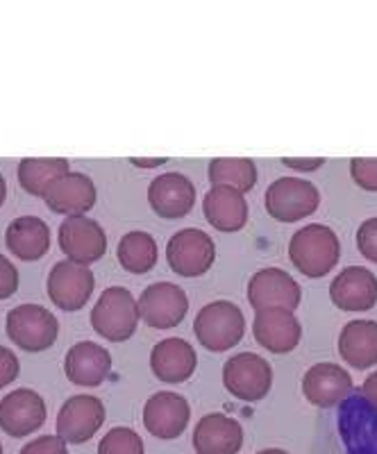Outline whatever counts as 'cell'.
<instances>
[{
    "label": "cell",
    "mask_w": 377,
    "mask_h": 454,
    "mask_svg": "<svg viewBox=\"0 0 377 454\" xmlns=\"http://www.w3.org/2000/svg\"><path fill=\"white\" fill-rule=\"evenodd\" d=\"M289 259L305 278H326L342 259V241L332 227L320 223L300 227L289 241Z\"/></svg>",
    "instance_id": "6da1fadb"
},
{
    "label": "cell",
    "mask_w": 377,
    "mask_h": 454,
    "mask_svg": "<svg viewBox=\"0 0 377 454\" xmlns=\"http://www.w3.org/2000/svg\"><path fill=\"white\" fill-rule=\"evenodd\" d=\"M200 346L209 352H225L239 346L246 334V316L232 300H214L202 307L193 320Z\"/></svg>",
    "instance_id": "7a4b0ae2"
},
{
    "label": "cell",
    "mask_w": 377,
    "mask_h": 454,
    "mask_svg": "<svg viewBox=\"0 0 377 454\" xmlns=\"http://www.w3.org/2000/svg\"><path fill=\"white\" fill-rule=\"evenodd\" d=\"M139 305L125 286L105 289L91 309L93 332L112 343L132 339L139 327Z\"/></svg>",
    "instance_id": "3957f363"
},
{
    "label": "cell",
    "mask_w": 377,
    "mask_h": 454,
    "mask_svg": "<svg viewBox=\"0 0 377 454\" xmlns=\"http://www.w3.org/2000/svg\"><path fill=\"white\" fill-rule=\"evenodd\" d=\"M7 336L26 352H43L55 346L59 320L42 305H19L7 314Z\"/></svg>",
    "instance_id": "277c9868"
},
{
    "label": "cell",
    "mask_w": 377,
    "mask_h": 454,
    "mask_svg": "<svg viewBox=\"0 0 377 454\" xmlns=\"http://www.w3.org/2000/svg\"><path fill=\"white\" fill-rule=\"evenodd\" d=\"M223 384L241 403H259L273 387V368L255 352H239L223 366Z\"/></svg>",
    "instance_id": "5b68a950"
},
{
    "label": "cell",
    "mask_w": 377,
    "mask_h": 454,
    "mask_svg": "<svg viewBox=\"0 0 377 454\" xmlns=\"http://www.w3.org/2000/svg\"><path fill=\"white\" fill-rule=\"evenodd\" d=\"M263 205L278 223H295L318 209L320 193L310 180L279 177L263 193Z\"/></svg>",
    "instance_id": "8992f818"
},
{
    "label": "cell",
    "mask_w": 377,
    "mask_h": 454,
    "mask_svg": "<svg viewBox=\"0 0 377 454\" xmlns=\"http://www.w3.org/2000/svg\"><path fill=\"white\" fill-rule=\"evenodd\" d=\"M216 243L200 227H185L166 246V262L180 278H200L214 266Z\"/></svg>",
    "instance_id": "52a82bcc"
},
{
    "label": "cell",
    "mask_w": 377,
    "mask_h": 454,
    "mask_svg": "<svg viewBox=\"0 0 377 454\" xmlns=\"http://www.w3.org/2000/svg\"><path fill=\"white\" fill-rule=\"evenodd\" d=\"M139 316L153 330H171L185 320L189 311V298L185 289L171 282H155L141 291Z\"/></svg>",
    "instance_id": "ba28073f"
},
{
    "label": "cell",
    "mask_w": 377,
    "mask_h": 454,
    "mask_svg": "<svg viewBox=\"0 0 377 454\" xmlns=\"http://www.w3.org/2000/svg\"><path fill=\"white\" fill-rule=\"evenodd\" d=\"M46 286L52 305L62 311H78L87 305L96 289V275L89 266L64 259L52 266Z\"/></svg>",
    "instance_id": "9c48e42d"
},
{
    "label": "cell",
    "mask_w": 377,
    "mask_h": 454,
    "mask_svg": "<svg viewBox=\"0 0 377 454\" xmlns=\"http://www.w3.org/2000/svg\"><path fill=\"white\" fill-rule=\"evenodd\" d=\"M59 248L75 263H96L107 253V234L98 221L87 216H67L59 225Z\"/></svg>",
    "instance_id": "30bf717a"
},
{
    "label": "cell",
    "mask_w": 377,
    "mask_h": 454,
    "mask_svg": "<svg viewBox=\"0 0 377 454\" xmlns=\"http://www.w3.org/2000/svg\"><path fill=\"white\" fill-rule=\"evenodd\" d=\"M46 403L32 388H16L0 400V429L12 439H26L46 423Z\"/></svg>",
    "instance_id": "8fae6325"
},
{
    "label": "cell",
    "mask_w": 377,
    "mask_h": 454,
    "mask_svg": "<svg viewBox=\"0 0 377 454\" xmlns=\"http://www.w3.org/2000/svg\"><path fill=\"white\" fill-rule=\"evenodd\" d=\"M105 423L103 400L93 395H71L58 413V436L64 443L91 441Z\"/></svg>",
    "instance_id": "7c38bea8"
},
{
    "label": "cell",
    "mask_w": 377,
    "mask_h": 454,
    "mask_svg": "<svg viewBox=\"0 0 377 454\" xmlns=\"http://www.w3.org/2000/svg\"><path fill=\"white\" fill-rule=\"evenodd\" d=\"M302 300L300 284L282 269H262L248 282V302L259 309L295 311Z\"/></svg>",
    "instance_id": "4fadbf2b"
},
{
    "label": "cell",
    "mask_w": 377,
    "mask_h": 454,
    "mask_svg": "<svg viewBox=\"0 0 377 454\" xmlns=\"http://www.w3.org/2000/svg\"><path fill=\"white\" fill-rule=\"evenodd\" d=\"M189 419H192V407L180 393H153L144 407L145 432L161 441H173L182 436L189 427Z\"/></svg>",
    "instance_id": "5bb4252c"
},
{
    "label": "cell",
    "mask_w": 377,
    "mask_h": 454,
    "mask_svg": "<svg viewBox=\"0 0 377 454\" xmlns=\"http://www.w3.org/2000/svg\"><path fill=\"white\" fill-rule=\"evenodd\" d=\"M148 205L166 221L185 218L196 205V186L182 173H161L148 186Z\"/></svg>",
    "instance_id": "9a60e30c"
},
{
    "label": "cell",
    "mask_w": 377,
    "mask_h": 454,
    "mask_svg": "<svg viewBox=\"0 0 377 454\" xmlns=\"http://www.w3.org/2000/svg\"><path fill=\"white\" fill-rule=\"evenodd\" d=\"M42 198L51 212L64 216H84L96 205L98 192L91 177L80 170H68L67 176L58 177L48 186Z\"/></svg>",
    "instance_id": "2e32d148"
},
{
    "label": "cell",
    "mask_w": 377,
    "mask_h": 454,
    "mask_svg": "<svg viewBox=\"0 0 377 454\" xmlns=\"http://www.w3.org/2000/svg\"><path fill=\"white\" fill-rule=\"evenodd\" d=\"M255 340L273 355H289L302 339V327L294 311L259 309L253 320Z\"/></svg>",
    "instance_id": "e0dca14e"
},
{
    "label": "cell",
    "mask_w": 377,
    "mask_h": 454,
    "mask_svg": "<svg viewBox=\"0 0 377 454\" xmlns=\"http://www.w3.org/2000/svg\"><path fill=\"white\" fill-rule=\"evenodd\" d=\"M352 391V377L339 364L320 362L302 377V393L307 403L318 409H332L342 404Z\"/></svg>",
    "instance_id": "ac0fdd59"
},
{
    "label": "cell",
    "mask_w": 377,
    "mask_h": 454,
    "mask_svg": "<svg viewBox=\"0 0 377 454\" xmlns=\"http://www.w3.org/2000/svg\"><path fill=\"white\" fill-rule=\"evenodd\" d=\"M64 372L75 387L96 388L112 375V355L93 340H80L64 356Z\"/></svg>",
    "instance_id": "d6986e66"
},
{
    "label": "cell",
    "mask_w": 377,
    "mask_h": 454,
    "mask_svg": "<svg viewBox=\"0 0 377 454\" xmlns=\"http://www.w3.org/2000/svg\"><path fill=\"white\" fill-rule=\"evenodd\" d=\"M198 355L189 340L180 336L161 339L150 352L153 375L164 384H182L196 372Z\"/></svg>",
    "instance_id": "ffe728a7"
},
{
    "label": "cell",
    "mask_w": 377,
    "mask_h": 454,
    "mask_svg": "<svg viewBox=\"0 0 377 454\" xmlns=\"http://www.w3.org/2000/svg\"><path fill=\"white\" fill-rule=\"evenodd\" d=\"M330 298L342 311H368L377 305V278L364 266H348L330 284Z\"/></svg>",
    "instance_id": "44dd1931"
},
{
    "label": "cell",
    "mask_w": 377,
    "mask_h": 454,
    "mask_svg": "<svg viewBox=\"0 0 377 454\" xmlns=\"http://www.w3.org/2000/svg\"><path fill=\"white\" fill-rule=\"evenodd\" d=\"M202 212L207 223L218 232H239L248 223V200L246 193L234 186L218 184L205 193Z\"/></svg>",
    "instance_id": "7402d4cb"
},
{
    "label": "cell",
    "mask_w": 377,
    "mask_h": 454,
    "mask_svg": "<svg viewBox=\"0 0 377 454\" xmlns=\"http://www.w3.org/2000/svg\"><path fill=\"white\" fill-rule=\"evenodd\" d=\"M243 448V427L225 413H207L193 429V450L198 454H239Z\"/></svg>",
    "instance_id": "603a6c76"
},
{
    "label": "cell",
    "mask_w": 377,
    "mask_h": 454,
    "mask_svg": "<svg viewBox=\"0 0 377 454\" xmlns=\"http://www.w3.org/2000/svg\"><path fill=\"white\" fill-rule=\"evenodd\" d=\"M7 250L21 262H36L51 250V227L36 216H21L7 225Z\"/></svg>",
    "instance_id": "cb8c5ba5"
},
{
    "label": "cell",
    "mask_w": 377,
    "mask_h": 454,
    "mask_svg": "<svg viewBox=\"0 0 377 454\" xmlns=\"http://www.w3.org/2000/svg\"><path fill=\"white\" fill-rule=\"evenodd\" d=\"M339 352L343 362L357 371L377 364V323L375 320H350L339 334Z\"/></svg>",
    "instance_id": "d4e9b609"
},
{
    "label": "cell",
    "mask_w": 377,
    "mask_h": 454,
    "mask_svg": "<svg viewBox=\"0 0 377 454\" xmlns=\"http://www.w3.org/2000/svg\"><path fill=\"white\" fill-rule=\"evenodd\" d=\"M71 170V164L64 157H26L19 161V184L30 196H43L48 186L58 177L67 176Z\"/></svg>",
    "instance_id": "484cf974"
},
{
    "label": "cell",
    "mask_w": 377,
    "mask_h": 454,
    "mask_svg": "<svg viewBox=\"0 0 377 454\" xmlns=\"http://www.w3.org/2000/svg\"><path fill=\"white\" fill-rule=\"evenodd\" d=\"M157 241L148 232H128L121 237L116 257L128 273L145 275L155 269Z\"/></svg>",
    "instance_id": "4316f807"
},
{
    "label": "cell",
    "mask_w": 377,
    "mask_h": 454,
    "mask_svg": "<svg viewBox=\"0 0 377 454\" xmlns=\"http://www.w3.org/2000/svg\"><path fill=\"white\" fill-rule=\"evenodd\" d=\"M209 182L212 186H234L248 193L257 184V166L248 157H216L209 161Z\"/></svg>",
    "instance_id": "83f0119b"
},
{
    "label": "cell",
    "mask_w": 377,
    "mask_h": 454,
    "mask_svg": "<svg viewBox=\"0 0 377 454\" xmlns=\"http://www.w3.org/2000/svg\"><path fill=\"white\" fill-rule=\"evenodd\" d=\"M98 454H145V445L135 429L114 427L100 441Z\"/></svg>",
    "instance_id": "f1b7e54d"
},
{
    "label": "cell",
    "mask_w": 377,
    "mask_h": 454,
    "mask_svg": "<svg viewBox=\"0 0 377 454\" xmlns=\"http://www.w3.org/2000/svg\"><path fill=\"white\" fill-rule=\"evenodd\" d=\"M350 176L364 192H377V157H355L350 161Z\"/></svg>",
    "instance_id": "f546056e"
},
{
    "label": "cell",
    "mask_w": 377,
    "mask_h": 454,
    "mask_svg": "<svg viewBox=\"0 0 377 454\" xmlns=\"http://www.w3.org/2000/svg\"><path fill=\"white\" fill-rule=\"evenodd\" d=\"M357 248L368 262L377 263V216L368 218L357 230Z\"/></svg>",
    "instance_id": "4dcf8cb0"
},
{
    "label": "cell",
    "mask_w": 377,
    "mask_h": 454,
    "mask_svg": "<svg viewBox=\"0 0 377 454\" xmlns=\"http://www.w3.org/2000/svg\"><path fill=\"white\" fill-rule=\"evenodd\" d=\"M19 454H68V450L67 443L55 434V436H36L35 441L23 445Z\"/></svg>",
    "instance_id": "1f68e13d"
},
{
    "label": "cell",
    "mask_w": 377,
    "mask_h": 454,
    "mask_svg": "<svg viewBox=\"0 0 377 454\" xmlns=\"http://www.w3.org/2000/svg\"><path fill=\"white\" fill-rule=\"evenodd\" d=\"M16 289H19V270L5 254H0V300L12 298Z\"/></svg>",
    "instance_id": "d6a6232c"
},
{
    "label": "cell",
    "mask_w": 377,
    "mask_h": 454,
    "mask_svg": "<svg viewBox=\"0 0 377 454\" xmlns=\"http://www.w3.org/2000/svg\"><path fill=\"white\" fill-rule=\"evenodd\" d=\"M21 371V364H19V356L10 350V348L0 346V388H5L7 384H12L19 377Z\"/></svg>",
    "instance_id": "836d02e7"
},
{
    "label": "cell",
    "mask_w": 377,
    "mask_h": 454,
    "mask_svg": "<svg viewBox=\"0 0 377 454\" xmlns=\"http://www.w3.org/2000/svg\"><path fill=\"white\" fill-rule=\"evenodd\" d=\"M282 164L289 166V168L294 170L311 173V170H318L320 166L326 164V160H323V157H307V160H302V157H282Z\"/></svg>",
    "instance_id": "e575fe53"
},
{
    "label": "cell",
    "mask_w": 377,
    "mask_h": 454,
    "mask_svg": "<svg viewBox=\"0 0 377 454\" xmlns=\"http://www.w3.org/2000/svg\"><path fill=\"white\" fill-rule=\"evenodd\" d=\"M362 393H364V400H366L373 409H377V371L371 372V375L364 380Z\"/></svg>",
    "instance_id": "d590c367"
},
{
    "label": "cell",
    "mask_w": 377,
    "mask_h": 454,
    "mask_svg": "<svg viewBox=\"0 0 377 454\" xmlns=\"http://www.w3.org/2000/svg\"><path fill=\"white\" fill-rule=\"evenodd\" d=\"M130 164L139 166V168H157V166L166 164V157H157V160H139V157H132Z\"/></svg>",
    "instance_id": "8d00e7d4"
},
{
    "label": "cell",
    "mask_w": 377,
    "mask_h": 454,
    "mask_svg": "<svg viewBox=\"0 0 377 454\" xmlns=\"http://www.w3.org/2000/svg\"><path fill=\"white\" fill-rule=\"evenodd\" d=\"M7 200V182L5 177H3V173H0V207L5 205Z\"/></svg>",
    "instance_id": "74e56055"
},
{
    "label": "cell",
    "mask_w": 377,
    "mask_h": 454,
    "mask_svg": "<svg viewBox=\"0 0 377 454\" xmlns=\"http://www.w3.org/2000/svg\"><path fill=\"white\" fill-rule=\"evenodd\" d=\"M257 454H289L287 450H279V448H269V450H262V452Z\"/></svg>",
    "instance_id": "f35d334b"
},
{
    "label": "cell",
    "mask_w": 377,
    "mask_h": 454,
    "mask_svg": "<svg viewBox=\"0 0 377 454\" xmlns=\"http://www.w3.org/2000/svg\"><path fill=\"white\" fill-rule=\"evenodd\" d=\"M0 454H3V445H0Z\"/></svg>",
    "instance_id": "ab89813d"
}]
</instances>
